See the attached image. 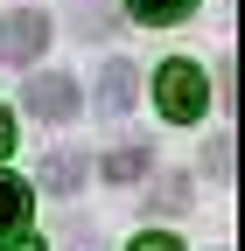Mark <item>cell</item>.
Returning a JSON list of instances; mask_svg holds the SVG:
<instances>
[{
	"label": "cell",
	"mask_w": 245,
	"mask_h": 251,
	"mask_svg": "<svg viewBox=\"0 0 245 251\" xmlns=\"http://www.w3.org/2000/svg\"><path fill=\"white\" fill-rule=\"evenodd\" d=\"M196 0H126V14L133 21H154V28H168V21H182Z\"/></svg>",
	"instance_id": "7"
},
{
	"label": "cell",
	"mask_w": 245,
	"mask_h": 251,
	"mask_svg": "<svg viewBox=\"0 0 245 251\" xmlns=\"http://www.w3.org/2000/svg\"><path fill=\"white\" fill-rule=\"evenodd\" d=\"M14 153V119H7V105H0V161Z\"/></svg>",
	"instance_id": "10"
},
{
	"label": "cell",
	"mask_w": 245,
	"mask_h": 251,
	"mask_svg": "<svg viewBox=\"0 0 245 251\" xmlns=\"http://www.w3.org/2000/svg\"><path fill=\"white\" fill-rule=\"evenodd\" d=\"M28 209H35V188H28L21 175H7V168H0V237L28 230Z\"/></svg>",
	"instance_id": "4"
},
{
	"label": "cell",
	"mask_w": 245,
	"mask_h": 251,
	"mask_svg": "<svg viewBox=\"0 0 245 251\" xmlns=\"http://www.w3.org/2000/svg\"><path fill=\"white\" fill-rule=\"evenodd\" d=\"M126 251H182V244H175V237H168V230H147V237H133V244H126Z\"/></svg>",
	"instance_id": "9"
},
{
	"label": "cell",
	"mask_w": 245,
	"mask_h": 251,
	"mask_svg": "<svg viewBox=\"0 0 245 251\" xmlns=\"http://www.w3.org/2000/svg\"><path fill=\"white\" fill-rule=\"evenodd\" d=\"M7 251H42V237H28V230H14V237H7Z\"/></svg>",
	"instance_id": "11"
},
{
	"label": "cell",
	"mask_w": 245,
	"mask_h": 251,
	"mask_svg": "<svg viewBox=\"0 0 245 251\" xmlns=\"http://www.w3.org/2000/svg\"><path fill=\"white\" fill-rule=\"evenodd\" d=\"M98 112H133V63H105V77H98Z\"/></svg>",
	"instance_id": "5"
},
{
	"label": "cell",
	"mask_w": 245,
	"mask_h": 251,
	"mask_svg": "<svg viewBox=\"0 0 245 251\" xmlns=\"http://www.w3.org/2000/svg\"><path fill=\"white\" fill-rule=\"evenodd\" d=\"M154 105H161V119H175V126L203 119V112H210V77L196 70L189 56H168L161 70H154Z\"/></svg>",
	"instance_id": "1"
},
{
	"label": "cell",
	"mask_w": 245,
	"mask_h": 251,
	"mask_svg": "<svg viewBox=\"0 0 245 251\" xmlns=\"http://www.w3.org/2000/svg\"><path fill=\"white\" fill-rule=\"evenodd\" d=\"M21 105L35 112V119H70L77 112V77H28Z\"/></svg>",
	"instance_id": "3"
},
{
	"label": "cell",
	"mask_w": 245,
	"mask_h": 251,
	"mask_svg": "<svg viewBox=\"0 0 245 251\" xmlns=\"http://www.w3.org/2000/svg\"><path fill=\"white\" fill-rule=\"evenodd\" d=\"M105 175H112V181H133V175H147V147H119L112 161H105Z\"/></svg>",
	"instance_id": "8"
},
{
	"label": "cell",
	"mask_w": 245,
	"mask_h": 251,
	"mask_svg": "<svg viewBox=\"0 0 245 251\" xmlns=\"http://www.w3.org/2000/svg\"><path fill=\"white\" fill-rule=\"evenodd\" d=\"M49 49V14H35V7H14L7 21H0V63H35Z\"/></svg>",
	"instance_id": "2"
},
{
	"label": "cell",
	"mask_w": 245,
	"mask_h": 251,
	"mask_svg": "<svg viewBox=\"0 0 245 251\" xmlns=\"http://www.w3.org/2000/svg\"><path fill=\"white\" fill-rule=\"evenodd\" d=\"M84 153H70V147H56L49 153V168H42V188H56V196H77V188H84Z\"/></svg>",
	"instance_id": "6"
}]
</instances>
